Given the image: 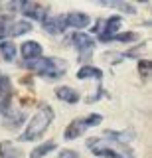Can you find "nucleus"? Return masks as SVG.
I'll return each instance as SVG.
<instances>
[{
    "mask_svg": "<svg viewBox=\"0 0 152 158\" xmlns=\"http://www.w3.org/2000/svg\"><path fill=\"white\" fill-rule=\"evenodd\" d=\"M53 117H55V113H53V109L50 105H40V111L34 115V118L30 121V125L26 127V131L22 132L20 140L22 142H30V140H40L43 136V132L47 131V127L51 125Z\"/></svg>",
    "mask_w": 152,
    "mask_h": 158,
    "instance_id": "1",
    "label": "nucleus"
},
{
    "mask_svg": "<svg viewBox=\"0 0 152 158\" xmlns=\"http://www.w3.org/2000/svg\"><path fill=\"white\" fill-rule=\"evenodd\" d=\"M87 146L95 156L101 158H134L129 144H121L117 140H101V138H89Z\"/></svg>",
    "mask_w": 152,
    "mask_h": 158,
    "instance_id": "2",
    "label": "nucleus"
},
{
    "mask_svg": "<svg viewBox=\"0 0 152 158\" xmlns=\"http://www.w3.org/2000/svg\"><path fill=\"white\" fill-rule=\"evenodd\" d=\"M24 67L32 69V71L40 73L42 77L47 79H60L65 73V61L63 59H55V57H40V59H34V61H24Z\"/></svg>",
    "mask_w": 152,
    "mask_h": 158,
    "instance_id": "3",
    "label": "nucleus"
},
{
    "mask_svg": "<svg viewBox=\"0 0 152 158\" xmlns=\"http://www.w3.org/2000/svg\"><path fill=\"white\" fill-rule=\"evenodd\" d=\"M101 123H103V117L97 115V113H93L89 117H83V118H75V121H71L69 125H67L63 136H65V140H75V138L81 136L87 128L97 127V125H101Z\"/></svg>",
    "mask_w": 152,
    "mask_h": 158,
    "instance_id": "4",
    "label": "nucleus"
},
{
    "mask_svg": "<svg viewBox=\"0 0 152 158\" xmlns=\"http://www.w3.org/2000/svg\"><path fill=\"white\" fill-rule=\"evenodd\" d=\"M32 30V24L28 20H14L12 16H4L0 18V40H8L14 36H22L28 34Z\"/></svg>",
    "mask_w": 152,
    "mask_h": 158,
    "instance_id": "5",
    "label": "nucleus"
},
{
    "mask_svg": "<svg viewBox=\"0 0 152 158\" xmlns=\"http://www.w3.org/2000/svg\"><path fill=\"white\" fill-rule=\"evenodd\" d=\"M69 42L73 44V48H75L77 56H79V61L83 63V65H89L93 49H95V42H93V38L87 36V34H83V32H75V34H71Z\"/></svg>",
    "mask_w": 152,
    "mask_h": 158,
    "instance_id": "6",
    "label": "nucleus"
},
{
    "mask_svg": "<svg viewBox=\"0 0 152 158\" xmlns=\"http://www.w3.org/2000/svg\"><path fill=\"white\" fill-rule=\"evenodd\" d=\"M121 26H122L121 16H111V18H107V20H99V22L95 24V28H93V32L99 36L101 42H105L107 38L119 34V28Z\"/></svg>",
    "mask_w": 152,
    "mask_h": 158,
    "instance_id": "7",
    "label": "nucleus"
},
{
    "mask_svg": "<svg viewBox=\"0 0 152 158\" xmlns=\"http://www.w3.org/2000/svg\"><path fill=\"white\" fill-rule=\"evenodd\" d=\"M18 8L22 10L24 16H28L32 20H40V22H42V20L47 16V14H46L47 6H46V4H40V2H18Z\"/></svg>",
    "mask_w": 152,
    "mask_h": 158,
    "instance_id": "8",
    "label": "nucleus"
},
{
    "mask_svg": "<svg viewBox=\"0 0 152 158\" xmlns=\"http://www.w3.org/2000/svg\"><path fill=\"white\" fill-rule=\"evenodd\" d=\"M42 28L46 30L47 34H61L65 30V18L63 14H55V16H46L42 20Z\"/></svg>",
    "mask_w": 152,
    "mask_h": 158,
    "instance_id": "9",
    "label": "nucleus"
},
{
    "mask_svg": "<svg viewBox=\"0 0 152 158\" xmlns=\"http://www.w3.org/2000/svg\"><path fill=\"white\" fill-rule=\"evenodd\" d=\"M63 18H65V28L71 26L75 30H81V28H87L91 24V18L83 12H69V14H63Z\"/></svg>",
    "mask_w": 152,
    "mask_h": 158,
    "instance_id": "10",
    "label": "nucleus"
},
{
    "mask_svg": "<svg viewBox=\"0 0 152 158\" xmlns=\"http://www.w3.org/2000/svg\"><path fill=\"white\" fill-rule=\"evenodd\" d=\"M20 52H22V59H24V61H34V59L42 57L43 49H42V46L38 42H24L22 48H20Z\"/></svg>",
    "mask_w": 152,
    "mask_h": 158,
    "instance_id": "11",
    "label": "nucleus"
},
{
    "mask_svg": "<svg viewBox=\"0 0 152 158\" xmlns=\"http://www.w3.org/2000/svg\"><path fill=\"white\" fill-rule=\"evenodd\" d=\"M26 121V113L24 111H14V109H8L4 113V127H10V128H18L24 125Z\"/></svg>",
    "mask_w": 152,
    "mask_h": 158,
    "instance_id": "12",
    "label": "nucleus"
},
{
    "mask_svg": "<svg viewBox=\"0 0 152 158\" xmlns=\"http://www.w3.org/2000/svg\"><path fill=\"white\" fill-rule=\"evenodd\" d=\"M89 77H91V79H97V81H101L105 75H103V71H101L99 67L91 65V63H89V65H81L79 71H77V79H89Z\"/></svg>",
    "mask_w": 152,
    "mask_h": 158,
    "instance_id": "13",
    "label": "nucleus"
},
{
    "mask_svg": "<svg viewBox=\"0 0 152 158\" xmlns=\"http://www.w3.org/2000/svg\"><path fill=\"white\" fill-rule=\"evenodd\" d=\"M10 95H12V85H10V77L0 73V101L4 105H10Z\"/></svg>",
    "mask_w": 152,
    "mask_h": 158,
    "instance_id": "14",
    "label": "nucleus"
},
{
    "mask_svg": "<svg viewBox=\"0 0 152 158\" xmlns=\"http://www.w3.org/2000/svg\"><path fill=\"white\" fill-rule=\"evenodd\" d=\"M55 97L61 99V101H65V103H77L79 101V93H77L73 87H57L55 89Z\"/></svg>",
    "mask_w": 152,
    "mask_h": 158,
    "instance_id": "15",
    "label": "nucleus"
},
{
    "mask_svg": "<svg viewBox=\"0 0 152 158\" xmlns=\"http://www.w3.org/2000/svg\"><path fill=\"white\" fill-rule=\"evenodd\" d=\"M0 158H22V152L10 140H2L0 142Z\"/></svg>",
    "mask_w": 152,
    "mask_h": 158,
    "instance_id": "16",
    "label": "nucleus"
},
{
    "mask_svg": "<svg viewBox=\"0 0 152 158\" xmlns=\"http://www.w3.org/2000/svg\"><path fill=\"white\" fill-rule=\"evenodd\" d=\"M51 150H55V142H53V140H46V142H42L40 146L34 148L30 158H43L46 154H50Z\"/></svg>",
    "mask_w": 152,
    "mask_h": 158,
    "instance_id": "17",
    "label": "nucleus"
},
{
    "mask_svg": "<svg viewBox=\"0 0 152 158\" xmlns=\"http://www.w3.org/2000/svg\"><path fill=\"white\" fill-rule=\"evenodd\" d=\"M0 56L6 59V61H14V57H16V46H14L10 40L0 42Z\"/></svg>",
    "mask_w": 152,
    "mask_h": 158,
    "instance_id": "18",
    "label": "nucleus"
},
{
    "mask_svg": "<svg viewBox=\"0 0 152 158\" xmlns=\"http://www.w3.org/2000/svg\"><path fill=\"white\" fill-rule=\"evenodd\" d=\"M138 38L134 32H125V34H115V36L107 38L105 42H122V44H129V42H134V40Z\"/></svg>",
    "mask_w": 152,
    "mask_h": 158,
    "instance_id": "19",
    "label": "nucleus"
},
{
    "mask_svg": "<svg viewBox=\"0 0 152 158\" xmlns=\"http://www.w3.org/2000/svg\"><path fill=\"white\" fill-rule=\"evenodd\" d=\"M101 6H111V8H117L125 14H134V6H130L129 2H99Z\"/></svg>",
    "mask_w": 152,
    "mask_h": 158,
    "instance_id": "20",
    "label": "nucleus"
},
{
    "mask_svg": "<svg viewBox=\"0 0 152 158\" xmlns=\"http://www.w3.org/2000/svg\"><path fill=\"white\" fill-rule=\"evenodd\" d=\"M138 71H140V77L142 79H148V75H150V61L140 59V61H138Z\"/></svg>",
    "mask_w": 152,
    "mask_h": 158,
    "instance_id": "21",
    "label": "nucleus"
},
{
    "mask_svg": "<svg viewBox=\"0 0 152 158\" xmlns=\"http://www.w3.org/2000/svg\"><path fill=\"white\" fill-rule=\"evenodd\" d=\"M57 158H79V152H77V150H67V148H65V150L60 152Z\"/></svg>",
    "mask_w": 152,
    "mask_h": 158,
    "instance_id": "22",
    "label": "nucleus"
},
{
    "mask_svg": "<svg viewBox=\"0 0 152 158\" xmlns=\"http://www.w3.org/2000/svg\"><path fill=\"white\" fill-rule=\"evenodd\" d=\"M8 109H10V105H4V103L0 101V115H4V113H6Z\"/></svg>",
    "mask_w": 152,
    "mask_h": 158,
    "instance_id": "23",
    "label": "nucleus"
}]
</instances>
